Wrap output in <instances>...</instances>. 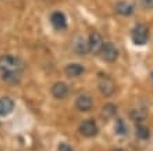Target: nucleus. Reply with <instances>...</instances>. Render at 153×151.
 Segmentation results:
<instances>
[{
    "label": "nucleus",
    "mask_w": 153,
    "mask_h": 151,
    "mask_svg": "<svg viewBox=\"0 0 153 151\" xmlns=\"http://www.w3.org/2000/svg\"><path fill=\"white\" fill-rule=\"evenodd\" d=\"M24 61L16 56L4 54L0 57V74H22Z\"/></svg>",
    "instance_id": "nucleus-1"
},
{
    "label": "nucleus",
    "mask_w": 153,
    "mask_h": 151,
    "mask_svg": "<svg viewBox=\"0 0 153 151\" xmlns=\"http://www.w3.org/2000/svg\"><path fill=\"white\" fill-rule=\"evenodd\" d=\"M97 88L100 93L105 97H110L116 93V83H114L113 78H110L106 74H99V82H97Z\"/></svg>",
    "instance_id": "nucleus-2"
},
{
    "label": "nucleus",
    "mask_w": 153,
    "mask_h": 151,
    "mask_svg": "<svg viewBox=\"0 0 153 151\" xmlns=\"http://www.w3.org/2000/svg\"><path fill=\"white\" fill-rule=\"evenodd\" d=\"M149 40V28L143 24H137L132 29V42L138 46H143Z\"/></svg>",
    "instance_id": "nucleus-3"
},
{
    "label": "nucleus",
    "mask_w": 153,
    "mask_h": 151,
    "mask_svg": "<svg viewBox=\"0 0 153 151\" xmlns=\"http://www.w3.org/2000/svg\"><path fill=\"white\" fill-rule=\"evenodd\" d=\"M99 54H100V57L103 58V61L110 63V64L116 63V60L118 58V50H117L116 46H114L113 43H110V42L103 43Z\"/></svg>",
    "instance_id": "nucleus-4"
},
{
    "label": "nucleus",
    "mask_w": 153,
    "mask_h": 151,
    "mask_svg": "<svg viewBox=\"0 0 153 151\" xmlns=\"http://www.w3.org/2000/svg\"><path fill=\"white\" fill-rule=\"evenodd\" d=\"M71 47H73L74 53L81 54V56H85L86 53H89L88 39H86V38H84L82 35H75V36H74L73 42H71Z\"/></svg>",
    "instance_id": "nucleus-5"
},
{
    "label": "nucleus",
    "mask_w": 153,
    "mask_h": 151,
    "mask_svg": "<svg viewBox=\"0 0 153 151\" xmlns=\"http://www.w3.org/2000/svg\"><path fill=\"white\" fill-rule=\"evenodd\" d=\"M78 130L84 137H95L97 135V125L92 119H85L81 122Z\"/></svg>",
    "instance_id": "nucleus-6"
},
{
    "label": "nucleus",
    "mask_w": 153,
    "mask_h": 151,
    "mask_svg": "<svg viewBox=\"0 0 153 151\" xmlns=\"http://www.w3.org/2000/svg\"><path fill=\"white\" fill-rule=\"evenodd\" d=\"M103 43H105V42H103V39H102V36L99 35L97 32H92V33L88 36L89 53H92V54H99Z\"/></svg>",
    "instance_id": "nucleus-7"
},
{
    "label": "nucleus",
    "mask_w": 153,
    "mask_h": 151,
    "mask_svg": "<svg viewBox=\"0 0 153 151\" xmlns=\"http://www.w3.org/2000/svg\"><path fill=\"white\" fill-rule=\"evenodd\" d=\"M50 22H52L53 28L56 31H63L67 28V17L64 13L61 11H54L50 15Z\"/></svg>",
    "instance_id": "nucleus-8"
},
{
    "label": "nucleus",
    "mask_w": 153,
    "mask_h": 151,
    "mask_svg": "<svg viewBox=\"0 0 153 151\" xmlns=\"http://www.w3.org/2000/svg\"><path fill=\"white\" fill-rule=\"evenodd\" d=\"M114 10L118 15L121 17H129L131 14H134L135 11V6L129 1H125V0H121V1H117L116 6H114Z\"/></svg>",
    "instance_id": "nucleus-9"
},
{
    "label": "nucleus",
    "mask_w": 153,
    "mask_h": 151,
    "mask_svg": "<svg viewBox=\"0 0 153 151\" xmlns=\"http://www.w3.org/2000/svg\"><path fill=\"white\" fill-rule=\"evenodd\" d=\"M52 94H53L54 99H59V100L67 99L68 94H70V89H68V86H67L64 82H57V83L53 85Z\"/></svg>",
    "instance_id": "nucleus-10"
},
{
    "label": "nucleus",
    "mask_w": 153,
    "mask_h": 151,
    "mask_svg": "<svg viewBox=\"0 0 153 151\" xmlns=\"http://www.w3.org/2000/svg\"><path fill=\"white\" fill-rule=\"evenodd\" d=\"M75 107L79 110L81 112H88L92 110L93 107V100L91 96H86V94H82L79 96L75 101Z\"/></svg>",
    "instance_id": "nucleus-11"
},
{
    "label": "nucleus",
    "mask_w": 153,
    "mask_h": 151,
    "mask_svg": "<svg viewBox=\"0 0 153 151\" xmlns=\"http://www.w3.org/2000/svg\"><path fill=\"white\" fill-rule=\"evenodd\" d=\"M14 100L10 97H0V116H6L11 114L14 110Z\"/></svg>",
    "instance_id": "nucleus-12"
},
{
    "label": "nucleus",
    "mask_w": 153,
    "mask_h": 151,
    "mask_svg": "<svg viewBox=\"0 0 153 151\" xmlns=\"http://www.w3.org/2000/svg\"><path fill=\"white\" fill-rule=\"evenodd\" d=\"M64 72L68 78H78L85 72V68L81 64H68L64 68Z\"/></svg>",
    "instance_id": "nucleus-13"
},
{
    "label": "nucleus",
    "mask_w": 153,
    "mask_h": 151,
    "mask_svg": "<svg viewBox=\"0 0 153 151\" xmlns=\"http://www.w3.org/2000/svg\"><path fill=\"white\" fill-rule=\"evenodd\" d=\"M146 116H148V111H146L143 107H135L129 111V118H131L132 121H135V122H138V123L142 122Z\"/></svg>",
    "instance_id": "nucleus-14"
},
{
    "label": "nucleus",
    "mask_w": 153,
    "mask_h": 151,
    "mask_svg": "<svg viewBox=\"0 0 153 151\" xmlns=\"http://www.w3.org/2000/svg\"><path fill=\"white\" fill-rule=\"evenodd\" d=\"M137 137L139 140H148L150 137V132L149 129L145 126V125H141L138 123L137 125Z\"/></svg>",
    "instance_id": "nucleus-15"
},
{
    "label": "nucleus",
    "mask_w": 153,
    "mask_h": 151,
    "mask_svg": "<svg viewBox=\"0 0 153 151\" xmlns=\"http://www.w3.org/2000/svg\"><path fill=\"white\" fill-rule=\"evenodd\" d=\"M102 114L106 118H110V116H114L117 114V108L114 104H105V107L102 110Z\"/></svg>",
    "instance_id": "nucleus-16"
},
{
    "label": "nucleus",
    "mask_w": 153,
    "mask_h": 151,
    "mask_svg": "<svg viewBox=\"0 0 153 151\" xmlns=\"http://www.w3.org/2000/svg\"><path fill=\"white\" fill-rule=\"evenodd\" d=\"M116 133L117 135H125L127 133V127L123 119H117L116 121Z\"/></svg>",
    "instance_id": "nucleus-17"
},
{
    "label": "nucleus",
    "mask_w": 153,
    "mask_h": 151,
    "mask_svg": "<svg viewBox=\"0 0 153 151\" xmlns=\"http://www.w3.org/2000/svg\"><path fill=\"white\" fill-rule=\"evenodd\" d=\"M141 4L146 10H152L153 8V0H141Z\"/></svg>",
    "instance_id": "nucleus-18"
},
{
    "label": "nucleus",
    "mask_w": 153,
    "mask_h": 151,
    "mask_svg": "<svg viewBox=\"0 0 153 151\" xmlns=\"http://www.w3.org/2000/svg\"><path fill=\"white\" fill-rule=\"evenodd\" d=\"M57 151H74V150H73V147H71L70 144L60 143V144H59V148H57Z\"/></svg>",
    "instance_id": "nucleus-19"
},
{
    "label": "nucleus",
    "mask_w": 153,
    "mask_h": 151,
    "mask_svg": "<svg viewBox=\"0 0 153 151\" xmlns=\"http://www.w3.org/2000/svg\"><path fill=\"white\" fill-rule=\"evenodd\" d=\"M117 151H124V150H123V148H120V150H117Z\"/></svg>",
    "instance_id": "nucleus-20"
},
{
    "label": "nucleus",
    "mask_w": 153,
    "mask_h": 151,
    "mask_svg": "<svg viewBox=\"0 0 153 151\" xmlns=\"http://www.w3.org/2000/svg\"><path fill=\"white\" fill-rule=\"evenodd\" d=\"M152 79H153V72H152Z\"/></svg>",
    "instance_id": "nucleus-21"
}]
</instances>
